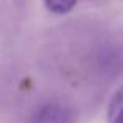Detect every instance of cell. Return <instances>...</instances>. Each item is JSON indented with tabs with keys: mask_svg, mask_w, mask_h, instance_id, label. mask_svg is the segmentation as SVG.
<instances>
[{
	"mask_svg": "<svg viewBox=\"0 0 123 123\" xmlns=\"http://www.w3.org/2000/svg\"><path fill=\"white\" fill-rule=\"evenodd\" d=\"M108 123H123V86L115 90L109 100Z\"/></svg>",
	"mask_w": 123,
	"mask_h": 123,
	"instance_id": "2",
	"label": "cell"
},
{
	"mask_svg": "<svg viewBox=\"0 0 123 123\" xmlns=\"http://www.w3.org/2000/svg\"><path fill=\"white\" fill-rule=\"evenodd\" d=\"M78 0H44L45 8L53 14H67L75 8Z\"/></svg>",
	"mask_w": 123,
	"mask_h": 123,
	"instance_id": "3",
	"label": "cell"
},
{
	"mask_svg": "<svg viewBox=\"0 0 123 123\" xmlns=\"http://www.w3.org/2000/svg\"><path fill=\"white\" fill-rule=\"evenodd\" d=\"M30 123H73V112L66 103L48 101L33 114Z\"/></svg>",
	"mask_w": 123,
	"mask_h": 123,
	"instance_id": "1",
	"label": "cell"
}]
</instances>
